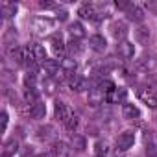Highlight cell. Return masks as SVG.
Here are the masks:
<instances>
[{
  "label": "cell",
  "mask_w": 157,
  "mask_h": 157,
  "mask_svg": "<svg viewBox=\"0 0 157 157\" xmlns=\"http://www.w3.org/2000/svg\"><path fill=\"white\" fill-rule=\"evenodd\" d=\"M133 142H135V133L133 131H122L118 137H117V150H120V151H126V150H129L131 146H133Z\"/></svg>",
  "instance_id": "1"
},
{
  "label": "cell",
  "mask_w": 157,
  "mask_h": 157,
  "mask_svg": "<svg viewBox=\"0 0 157 157\" xmlns=\"http://www.w3.org/2000/svg\"><path fill=\"white\" fill-rule=\"evenodd\" d=\"M89 48L91 50H94V52H98V54H102L105 48H107V41H105V37L104 35H91L89 37Z\"/></svg>",
  "instance_id": "2"
},
{
  "label": "cell",
  "mask_w": 157,
  "mask_h": 157,
  "mask_svg": "<svg viewBox=\"0 0 157 157\" xmlns=\"http://www.w3.org/2000/svg\"><path fill=\"white\" fill-rule=\"evenodd\" d=\"M117 52H118V56H120L122 59H131V57L135 56V46H133V43H129V41H122V43H118Z\"/></svg>",
  "instance_id": "3"
},
{
  "label": "cell",
  "mask_w": 157,
  "mask_h": 157,
  "mask_svg": "<svg viewBox=\"0 0 157 157\" xmlns=\"http://www.w3.org/2000/svg\"><path fill=\"white\" fill-rule=\"evenodd\" d=\"M72 115H74V113H72V109H70L65 102H56V117H57L63 124H65Z\"/></svg>",
  "instance_id": "4"
},
{
  "label": "cell",
  "mask_w": 157,
  "mask_h": 157,
  "mask_svg": "<svg viewBox=\"0 0 157 157\" xmlns=\"http://www.w3.org/2000/svg\"><path fill=\"white\" fill-rule=\"evenodd\" d=\"M107 100L109 102H115V104H126L128 100V91L124 87H117L111 94H107Z\"/></svg>",
  "instance_id": "5"
},
{
  "label": "cell",
  "mask_w": 157,
  "mask_h": 157,
  "mask_svg": "<svg viewBox=\"0 0 157 157\" xmlns=\"http://www.w3.org/2000/svg\"><path fill=\"white\" fill-rule=\"evenodd\" d=\"M68 151H70V148H68L65 142H61V140L54 142V144H52V148H50L52 157H68Z\"/></svg>",
  "instance_id": "6"
},
{
  "label": "cell",
  "mask_w": 157,
  "mask_h": 157,
  "mask_svg": "<svg viewBox=\"0 0 157 157\" xmlns=\"http://www.w3.org/2000/svg\"><path fill=\"white\" fill-rule=\"evenodd\" d=\"M78 15H82L83 19L93 21V19H96V15H100V13H98V8H96L94 4H83V6L80 8V11H78Z\"/></svg>",
  "instance_id": "7"
},
{
  "label": "cell",
  "mask_w": 157,
  "mask_h": 157,
  "mask_svg": "<svg viewBox=\"0 0 157 157\" xmlns=\"http://www.w3.org/2000/svg\"><path fill=\"white\" fill-rule=\"evenodd\" d=\"M126 15H128V21H131V22H142L144 21V11L139 6H129L126 10Z\"/></svg>",
  "instance_id": "8"
},
{
  "label": "cell",
  "mask_w": 157,
  "mask_h": 157,
  "mask_svg": "<svg viewBox=\"0 0 157 157\" xmlns=\"http://www.w3.org/2000/svg\"><path fill=\"white\" fill-rule=\"evenodd\" d=\"M111 33H113V37L117 39V41H126V35H128V28H126V24L124 22H115L113 26H111Z\"/></svg>",
  "instance_id": "9"
},
{
  "label": "cell",
  "mask_w": 157,
  "mask_h": 157,
  "mask_svg": "<svg viewBox=\"0 0 157 157\" xmlns=\"http://www.w3.org/2000/svg\"><path fill=\"white\" fill-rule=\"evenodd\" d=\"M122 115H124V118H128V120H133V118H139L140 117V109L135 105V104H124L122 105Z\"/></svg>",
  "instance_id": "10"
},
{
  "label": "cell",
  "mask_w": 157,
  "mask_h": 157,
  "mask_svg": "<svg viewBox=\"0 0 157 157\" xmlns=\"http://www.w3.org/2000/svg\"><path fill=\"white\" fill-rule=\"evenodd\" d=\"M30 50V56H32V59L33 61H44L46 59V50H44V46H41V44H32V48H28Z\"/></svg>",
  "instance_id": "11"
},
{
  "label": "cell",
  "mask_w": 157,
  "mask_h": 157,
  "mask_svg": "<svg viewBox=\"0 0 157 157\" xmlns=\"http://www.w3.org/2000/svg\"><path fill=\"white\" fill-rule=\"evenodd\" d=\"M153 67H155V61L151 57H146L144 56V57L137 59V70H140V72H151Z\"/></svg>",
  "instance_id": "12"
},
{
  "label": "cell",
  "mask_w": 157,
  "mask_h": 157,
  "mask_svg": "<svg viewBox=\"0 0 157 157\" xmlns=\"http://www.w3.org/2000/svg\"><path fill=\"white\" fill-rule=\"evenodd\" d=\"M44 115H46V105H44L43 102H37L35 105L30 107V117H32V118L41 120V118H44Z\"/></svg>",
  "instance_id": "13"
},
{
  "label": "cell",
  "mask_w": 157,
  "mask_h": 157,
  "mask_svg": "<svg viewBox=\"0 0 157 157\" xmlns=\"http://www.w3.org/2000/svg\"><path fill=\"white\" fill-rule=\"evenodd\" d=\"M50 28H52V22H50L48 19H35V22H33V30H35L37 35H43V33L48 32Z\"/></svg>",
  "instance_id": "14"
},
{
  "label": "cell",
  "mask_w": 157,
  "mask_h": 157,
  "mask_svg": "<svg viewBox=\"0 0 157 157\" xmlns=\"http://www.w3.org/2000/svg\"><path fill=\"white\" fill-rule=\"evenodd\" d=\"M70 146L76 150V151H83L87 148V140L82 137V135H72L70 137Z\"/></svg>",
  "instance_id": "15"
},
{
  "label": "cell",
  "mask_w": 157,
  "mask_h": 157,
  "mask_svg": "<svg viewBox=\"0 0 157 157\" xmlns=\"http://www.w3.org/2000/svg\"><path fill=\"white\" fill-rule=\"evenodd\" d=\"M59 67H61V65H59V61H57V59H48V57H46V59L43 61V68H44V72H46V74H50V76H52V74H56V72L59 70Z\"/></svg>",
  "instance_id": "16"
},
{
  "label": "cell",
  "mask_w": 157,
  "mask_h": 157,
  "mask_svg": "<svg viewBox=\"0 0 157 157\" xmlns=\"http://www.w3.org/2000/svg\"><path fill=\"white\" fill-rule=\"evenodd\" d=\"M68 32H70L72 39H76V41H80V39L85 35V30H83V26H82L80 22H72V24L68 26Z\"/></svg>",
  "instance_id": "17"
},
{
  "label": "cell",
  "mask_w": 157,
  "mask_h": 157,
  "mask_svg": "<svg viewBox=\"0 0 157 157\" xmlns=\"http://www.w3.org/2000/svg\"><path fill=\"white\" fill-rule=\"evenodd\" d=\"M135 39H137V43L146 44L148 39H150V30H148L146 26H139V28L135 30Z\"/></svg>",
  "instance_id": "18"
},
{
  "label": "cell",
  "mask_w": 157,
  "mask_h": 157,
  "mask_svg": "<svg viewBox=\"0 0 157 157\" xmlns=\"http://www.w3.org/2000/svg\"><path fill=\"white\" fill-rule=\"evenodd\" d=\"M105 98H107V96H105V94H104V93H102L100 89H94V91H93V93L89 94V104L96 107V105L104 104V100H105Z\"/></svg>",
  "instance_id": "19"
},
{
  "label": "cell",
  "mask_w": 157,
  "mask_h": 157,
  "mask_svg": "<svg viewBox=\"0 0 157 157\" xmlns=\"http://www.w3.org/2000/svg\"><path fill=\"white\" fill-rule=\"evenodd\" d=\"M70 89L76 91V93H83L87 89V82L83 80V78H72L70 80Z\"/></svg>",
  "instance_id": "20"
},
{
  "label": "cell",
  "mask_w": 157,
  "mask_h": 157,
  "mask_svg": "<svg viewBox=\"0 0 157 157\" xmlns=\"http://www.w3.org/2000/svg\"><path fill=\"white\" fill-rule=\"evenodd\" d=\"M0 11H2L4 17H13L17 13V4H13V2H2V4H0Z\"/></svg>",
  "instance_id": "21"
},
{
  "label": "cell",
  "mask_w": 157,
  "mask_h": 157,
  "mask_svg": "<svg viewBox=\"0 0 157 157\" xmlns=\"http://www.w3.org/2000/svg\"><path fill=\"white\" fill-rule=\"evenodd\" d=\"M140 98H142V102L148 105V107H151V109H157V94H151V93H140Z\"/></svg>",
  "instance_id": "22"
},
{
  "label": "cell",
  "mask_w": 157,
  "mask_h": 157,
  "mask_svg": "<svg viewBox=\"0 0 157 157\" xmlns=\"http://www.w3.org/2000/svg\"><path fill=\"white\" fill-rule=\"evenodd\" d=\"M50 43H52V48H54L56 52H63V50H65V43H63L61 33H54V35L50 37Z\"/></svg>",
  "instance_id": "23"
},
{
  "label": "cell",
  "mask_w": 157,
  "mask_h": 157,
  "mask_svg": "<svg viewBox=\"0 0 157 157\" xmlns=\"http://www.w3.org/2000/svg\"><path fill=\"white\" fill-rule=\"evenodd\" d=\"M61 68H63V72L72 74V72L78 68V61H76V59H72V57H67V59H63V61H61Z\"/></svg>",
  "instance_id": "24"
},
{
  "label": "cell",
  "mask_w": 157,
  "mask_h": 157,
  "mask_svg": "<svg viewBox=\"0 0 157 157\" xmlns=\"http://www.w3.org/2000/svg\"><path fill=\"white\" fill-rule=\"evenodd\" d=\"M24 100H26L28 104L35 105V104L39 102V94H37V91H35V89H28V87H26V91H24Z\"/></svg>",
  "instance_id": "25"
},
{
  "label": "cell",
  "mask_w": 157,
  "mask_h": 157,
  "mask_svg": "<svg viewBox=\"0 0 157 157\" xmlns=\"http://www.w3.org/2000/svg\"><path fill=\"white\" fill-rule=\"evenodd\" d=\"M17 140L15 139H10L8 142H6V146H4V157H10V155H13L15 151H17Z\"/></svg>",
  "instance_id": "26"
},
{
  "label": "cell",
  "mask_w": 157,
  "mask_h": 157,
  "mask_svg": "<svg viewBox=\"0 0 157 157\" xmlns=\"http://www.w3.org/2000/svg\"><path fill=\"white\" fill-rule=\"evenodd\" d=\"M50 131H52L50 126H43V128H39V129H37V139H39V140H46V139L50 137Z\"/></svg>",
  "instance_id": "27"
},
{
  "label": "cell",
  "mask_w": 157,
  "mask_h": 157,
  "mask_svg": "<svg viewBox=\"0 0 157 157\" xmlns=\"http://www.w3.org/2000/svg\"><path fill=\"white\" fill-rule=\"evenodd\" d=\"M94 157H107V148H105V144L98 142V144L94 146Z\"/></svg>",
  "instance_id": "28"
},
{
  "label": "cell",
  "mask_w": 157,
  "mask_h": 157,
  "mask_svg": "<svg viewBox=\"0 0 157 157\" xmlns=\"http://www.w3.org/2000/svg\"><path fill=\"white\" fill-rule=\"evenodd\" d=\"M68 50H70L72 54H80V52H82V43L76 41V39H72V41L68 43Z\"/></svg>",
  "instance_id": "29"
},
{
  "label": "cell",
  "mask_w": 157,
  "mask_h": 157,
  "mask_svg": "<svg viewBox=\"0 0 157 157\" xmlns=\"http://www.w3.org/2000/svg\"><path fill=\"white\" fill-rule=\"evenodd\" d=\"M21 157H37L35 148H33V146H24V148L21 150Z\"/></svg>",
  "instance_id": "30"
},
{
  "label": "cell",
  "mask_w": 157,
  "mask_h": 157,
  "mask_svg": "<svg viewBox=\"0 0 157 157\" xmlns=\"http://www.w3.org/2000/svg\"><path fill=\"white\" fill-rule=\"evenodd\" d=\"M65 126H67L68 129H76V128H78V117H76V115H72V117L65 122Z\"/></svg>",
  "instance_id": "31"
},
{
  "label": "cell",
  "mask_w": 157,
  "mask_h": 157,
  "mask_svg": "<svg viewBox=\"0 0 157 157\" xmlns=\"http://www.w3.org/2000/svg\"><path fill=\"white\" fill-rule=\"evenodd\" d=\"M2 128H4V129L8 128V113H6V111L2 113Z\"/></svg>",
  "instance_id": "32"
},
{
  "label": "cell",
  "mask_w": 157,
  "mask_h": 157,
  "mask_svg": "<svg viewBox=\"0 0 157 157\" xmlns=\"http://www.w3.org/2000/svg\"><path fill=\"white\" fill-rule=\"evenodd\" d=\"M39 6H41V8H46V10H48V8H52V4H50V2H41Z\"/></svg>",
  "instance_id": "33"
},
{
  "label": "cell",
  "mask_w": 157,
  "mask_h": 157,
  "mask_svg": "<svg viewBox=\"0 0 157 157\" xmlns=\"http://www.w3.org/2000/svg\"><path fill=\"white\" fill-rule=\"evenodd\" d=\"M151 82L157 85V72H153V74H151Z\"/></svg>",
  "instance_id": "34"
}]
</instances>
